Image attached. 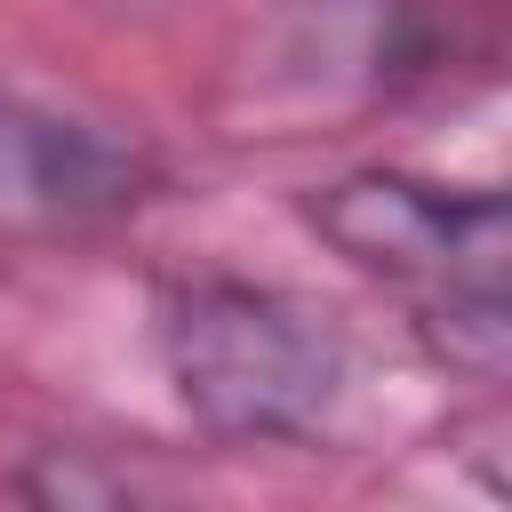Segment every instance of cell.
<instances>
[{
  "label": "cell",
  "instance_id": "cell-1",
  "mask_svg": "<svg viewBox=\"0 0 512 512\" xmlns=\"http://www.w3.org/2000/svg\"><path fill=\"white\" fill-rule=\"evenodd\" d=\"M160 368L184 416L216 440H312L344 384L352 344L336 312L256 280H176L160 296Z\"/></svg>",
  "mask_w": 512,
  "mask_h": 512
},
{
  "label": "cell",
  "instance_id": "cell-2",
  "mask_svg": "<svg viewBox=\"0 0 512 512\" xmlns=\"http://www.w3.org/2000/svg\"><path fill=\"white\" fill-rule=\"evenodd\" d=\"M312 232L416 296V328L432 336V352L448 368L496 376L504 368V272H512V216L496 192H448L400 168H360L328 192L304 200Z\"/></svg>",
  "mask_w": 512,
  "mask_h": 512
}]
</instances>
